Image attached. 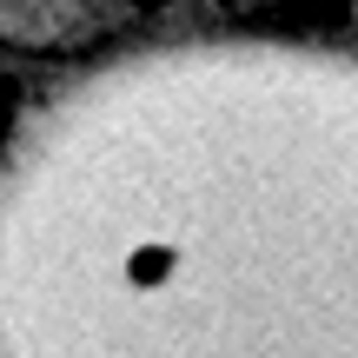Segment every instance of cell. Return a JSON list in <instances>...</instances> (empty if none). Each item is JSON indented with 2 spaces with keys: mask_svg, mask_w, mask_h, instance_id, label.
Wrapping results in <instances>:
<instances>
[{
  "mask_svg": "<svg viewBox=\"0 0 358 358\" xmlns=\"http://www.w3.org/2000/svg\"><path fill=\"white\" fill-rule=\"evenodd\" d=\"M0 358H358V66L186 47L47 106L0 173Z\"/></svg>",
  "mask_w": 358,
  "mask_h": 358,
  "instance_id": "6da1fadb",
  "label": "cell"
}]
</instances>
